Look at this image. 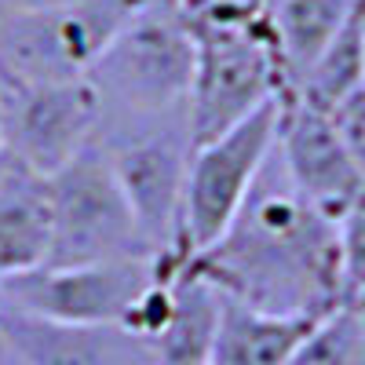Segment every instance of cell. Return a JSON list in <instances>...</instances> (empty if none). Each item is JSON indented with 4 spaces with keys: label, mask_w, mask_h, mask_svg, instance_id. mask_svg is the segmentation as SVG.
<instances>
[{
    "label": "cell",
    "mask_w": 365,
    "mask_h": 365,
    "mask_svg": "<svg viewBox=\"0 0 365 365\" xmlns=\"http://www.w3.org/2000/svg\"><path fill=\"white\" fill-rule=\"evenodd\" d=\"M154 278V259L37 267L0 282V307L66 325H120Z\"/></svg>",
    "instance_id": "obj_9"
},
{
    "label": "cell",
    "mask_w": 365,
    "mask_h": 365,
    "mask_svg": "<svg viewBox=\"0 0 365 365\" xmlns=\"http://www.w3.org/2000/svg\"><path fill=\"white\" fill-rule=\"evenodd\" d=\"M143 0L0 11V81H81Z\"/></svg>",
    "instance_id": "obj_6"
},
{
    "label": "cell",
    "mask_w": 365,
    "mask_h": 365,
    "mask_svg": "<svg viewBox=\"0 0 365 365\" xmlns=\"http://www.w3.org/2000/svg\"><path fill=\"white\" fill-rule=\"evenodd\" d=\"M358 311H361V322H365V307H358Z\"/></svg>",
    "instance_id": "obj_24"
},
{
    "label": "cell",
    "mask_w": 365,
    "mask_h": 365,
    "mask_svg": "<svg viewBox=\"0 0 365 365\" xmlns=\"http://www.w3.org/2000/svg\"><path fill=\"white\" fill-rule=\"evenodd\" d=\"M358 0H270L267 8V34L278 55V70L285 81V99L299 88L307 70L329 41L340 34V26L354 11Z\"/></svg>",
    "instance_id": "obj_13"
},
{
    "label": "cell",
    "mask_w": 365,
    "mask_h": 365,
    "mask_svg": "<svg viewBox=\"0 0 365 365\" xmlns=\"http://www.w3.org/2000/svg\"><path fill=\"white\" fill-rule=\"evenodd\" d=\"M340 307H365V197L340 220Z\"/></svg>",
    "instance_id": "obj_18"
},
{
    "label": "cell",
    "mask_w": 365,
    "mask_h": 365,
    "mask_svg": "<svg viewBox=\"0 0 365 365\" xmlns=\"http://www.w3.org/2000/svg\"><path fill=\"white\" fill-rule=\"evenodd\" d=\"M223 292L182 263L172 274V314L161 336L150 344L161 365H208L220 329Z\"/></svg>",
    "instance_id": "obj_15"
},
{
    "label": "cell",
    "mask_w": 365,
    "mask_h": 365,
    "mask_svg": "<svg viewBox=\"0 0 365 365\" xmlns=\"http://www.w3.org/2000/svg\"><path fill=\"white\" fill-rule=\"evenodd\" d=\"M274 150L292 187L332 223L365 197V175L325 110L303 99H282Z\"/></svg>",
    "instance_id": "obj_10"
},
{
    "label": "cell",
    "mask_w": 365,
    "mask_h": 365,
    "mask_svg": "<svg viewBox=\"0 0 365 365\" xmlns=\"http://www.w3.org/2000/svg\"><path fill=\"white\" fill-rule=\"evenodd\" d=\"M365 81V0H358L340 34L329 41V48L318 55V63L307 70L299 88L289 99H303L318 110H332L344 96Z\"/></svg>",
    "instance_id": "obj_16"
},
{
    "label": "cell",
    "mask_w": 365,
    "mask_h": 365,
    "mask_svg": "<svg viewBox=\"0 0 365 365\" xmlns=\"http://www.w3.org/2000/svg\"><path fill=\"white\" fill-rule=\"evenodd\" d=\"M0 172H4V154H0Z\"/></svg>",
    "instance_id": "obj_23"
},
{
    "label": "cell",
    "mask_w": 365,
    "mask_h": 365,
    "mask_svg": "<svg viewBox=\"0 0 365 365\" xmlns=\"http://www.w3.org/2000/svg\"><path fill=\"white\" fill-rule=\"evenodd\" d=\"M182 15L190 22H208V26H252L267 19L270 0H179Z\"/></svg>",
    "instance_id": "obj_19"
},
{
    "label": "cell",
    "mask_w": 365,
    "mask_h": 365,
    "mask_svg": "<svg viewBox=\"0 0 365 365\" xmlns=\"http://www.w3.org/2000/svg\"><path fill=\"white\" fill-rule=\"evenodd\" d=\"M190 34H194V84H190L187 120L194 146L230 132L267 103L285 99V81L267 34V19L252 26L190 22Z\"/></svg>",
    "instance_id": "obj_4"
},
{
    "label": "cell",
    "mask_w": 365,
    "mask_h": 365,
    "mask_svg": "<svg viewBox=\"0 0 365 365\" xmlns=\"http://www.w3.org/2000/svg\"><path fill=\"white\" fill-rule=\"evenodd\" d=\"M103 110L81 81H0V154L51 179L99 135Z\"/></svg>",
    "instance_id": "obj_7"
},
{
    "label": "cell",
    "mask_w": 365,
    "mask_h": 365,
    "mask_svg": "<svg viewBox=\"0 0 365 365\" xmlns=\"http://www.w3.org/2000/svg\"><path fill=\"white\" fill-rule=\"evenodd\" d=\"M329 117H332V128L340 132L344 146L351 150V158L358 161V168L365 175V81L351 91V96H344L332 106Z\"/></svg>",
    "instance_id": "obj_20"
},
{
    "label": "cell",
    "mask_w": 365,
    "mask_h": 365,
    "mask_svg": "<svg viewBox=\"0 0 365 365\" xmlns=\"http://www.w3.org/2000/svg\"><path fill=\"white\" fill-rule=\"evenodd\" d=\"M84 0H0V11H48V8H70Z\"/></svg>",
    "instance_id": "obj_21"
},
{
    "label": "cell",
    "mask_w": 365,
    "mask_h": 365,
    "mask_svg": "<svg viewBox=\"0 0 365 365\" xmlns=\"http://www.w3.org/2000/svg\"><path fill=\"white\" fill-rule=\"evenodd\" d=\"M278 113L282 99L267 103L230 132L190 150L187 197H182V256L187 259L205 252L230 227L234 212L252 190L259 168L278 143Z\"/></svg>",
    "instance_id": "obj_8"
},
{
    "label": "cell",
    "mask_w": 365,
    "mask_h": 365,
    "mask_svg": "<svg viewBox=\"0 0 365 365\" xmlns=\"http://www.w3.org/2000/svg\"><path fill=\"white\" fill-rule=\"evenodd\" d=\"M0 336L29 365H161L125 325H66L0 307Z\"/></svg>",
    "instance_id": "obj_11"
},
{
    "label": "cell",
    "mask_w": 365,
    "mask_h": 365,
    "mask_svg": "<svg viewBox=\"0 0 365 365\" xmlns=\"http://www.w3.org/2000/svg\"><path fill=\"white\" fill-rule=\"evenodd\" d=\"M99 143L113 175L128 197L139 237L150 259L179 270L182 256V197H187V168H190V120L172 117L154 125L132 128H103Z\"/></svg>",
    "instance_id": "obj_3"
},
{
    "label": "cell",
    "mask_w": 365,
    "mask_h": 365,
    "mask_svg": "<svg viewBox=\"0 0 365 365\" xmlns=\"http://www.w3.org/2000/svg\"><path fill=\"white\" fill-rule=\"evenodd\" d=\"M51 190L48 179L4 158L0 172V282L37 270L51 252Z\"/></svg>",
    "instance_id": "obj_12"
},
{
    "label": "cell",
    "mask_w": 365,
    "mask_h": 365,
    "mask_svg": "<svg viewBox=\"0 0 365 365\" xmlns=\"http://www.w3.org/2000/svg\"><path fill=\"white\" fill-rule=\"evenodd\" d=\"M289 365H365V322L358 307L322 314L292 351Z\"/></svg>",
    "instance_id": "obj_17"
},
{
    "label": "cell",
    "mask_w": 365,
    "mask_h": 365,
    "mask_svg": "<svg viewBox=\"0 0 365 365\" xmlns=\"http://www.w3.org/2000/svg\"><path fill=\"white\" fill-rule=\"evenodd\" d=\"M318 318L267 314L223 296L220 329L212 340L208 365H289L292 351Z\"/></svg>",
    "instance_id": "obj_14"
},
{
    "label": "cell",
    "mask_w": 365,
    "mask_h": 365,
    "mask_svg": "<svg viewBox=\"0 0 365 365\" xmlns=\"http://www.w3.org/2000/svg\"><path fill=\"white\" fill-rule=\"evenodd\" d=\"M48 190L55 234L44 267L150 259L99 135L48 179Z\"/></svg>",
    "instance_id": "obj_5"
},
{
    "label": "cell",
    "mask_w": 365,
    "mask_h": 365,
    "mask_svg": "<svg viewBox=\"0 0 365 365\" xmlns=\"http://www.w3.org/2000/svg\"><path fill=\"white\" fill-rule=\"evenodd\" d=\"M187 267L245 307L322 318L340 307V223L292 187L270 150L230 227Z\"/></svg>",
    "instance_id": "obj_1"
},
{
    "label": "cell",
    "mask_w": 365,
    "mask_h": 365,
    "mask_svg": "<svg viewBox=\"0 0 365 365\" xmlns=\"http://www.w3.org/2000/svg\"><path fill=\"white\" fill-rule=\"evenodd\" d=\"M0 365H29V361H26V358L4 340V336H0Z\"/></svg>",
    "instance_id": "obj_22"
},
{
    "label": "cell",
    "mask_w": 365,
    "mask_h": 365,
    "mask_svg": "<svg viewBox=\"0 0 365 365\" xmlns=\"http://www.w3.org/2000/svg\"><path fill=\"white\" fill-rule=\"evenodd\" d=\"M88 84L103 128L187 117L194 84V34L179 0H143L91 63Z\"/></svg>",
    "instance_id": "obj_2"
}]
</instances>
